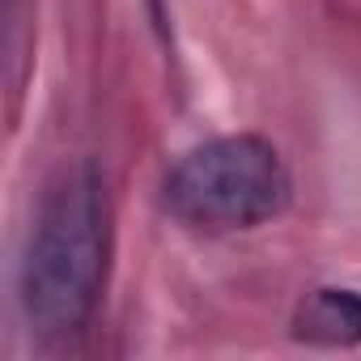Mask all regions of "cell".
Masks as SVG:
<instances>
[{
  "label": "cell",
  "mask_w": 361,
  "mask_h": 361,
  "mask_svg": "<svg viewBox=\"0 0 361 361\" xmlns=\"http://www.w3.org/2000/svg\"><path fill=\"white\" fill-rule=\"evenodd\" d=\"M298 340L323 348H353L361 344V293L353 289H314L293 314Z\"/></svg>",
  "instance_id": "obj_3"
},
{
  "label": "cell",
  "mask_w": 361,
  "mask_h": 361,
  "mask_svg": "<svg viewBox=\"0 0 361 361\" xmlns=\"http://www.w3.org/2000/svg\"><path fill=\"white\" fill-rule=\"evenodd\" d=\"M289 170L259 136H221L196 145L166 174V209L196 230H251L285 213Z\"/></svg>",
  "instance_id": "obj_2"
},
{
  "label": "cell",
  "mask_w": 361,
  "mask_h": 361,
  "mask_svg": "<svg viewBox=\"0 0 361 361\" xmlns=\"http://www.w3.org/2000/svg\"><path fill=\"white\" fill-rule=\"evenodd\" d=\"M111 251V200L94 166H77L43 200L26 268L22 302L39 331L64 336L90 323Z\"/></svg>",
  "instance_id": "obj_1"
}]
</instances>
